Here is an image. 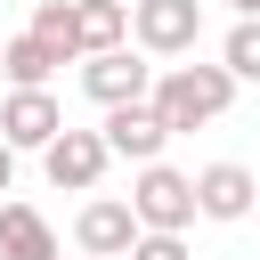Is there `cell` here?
Returning a JSON list of instances; mask_svg holds the SVG:
<instances>
[{"instance_id": "cell-1", "label": "cell", "mask_w": 260, "mask_h": 260, "mask_svg": "<svg viewBox=\"0 0 260 260\" xmlns=\"http://www.w3.org/2000/svg\"><path fill=\"white\" fill-rule=\"evenodd\" d=\"M228 98H236V81H228L219 65H162V73L146 81V106L162 114V130H171V138H179V130L219 122V114H228Z\"/></svg>"}, {"instance_id": "cell-2", "label": "cell", "mask_w": 260, "mask_h": 260, "mask_svg": "<svg viewBox=\"0 0 260 260\" xmlns=\"http://www.w3.org/2000/svg\"><path fill=\"white\" fill-rule=\"evenodd\" d=\"M130 219L138 228H195V187H187V171H171L162 154L154 162H138V179H130Z\"/></svg>"}, {"instance_id": "cell-3", "label": "cell", "mask_w": 260, "mask_h": 260, "mask_svg": "<svg viewBox=\"0 0 260 260\" xmlns=\"http://www.w3.org/2000/svg\"><path fill=\"white\" fill-rule=\"evenodd\" d=\"M130 41L146 57H187L203 41V0H130Z\"/></svg>"}, {"instance_id": "cell-4", "label": "cell", "mask_w": 260, "mask_h": 260, "mask_svg": "<svg viewBox=\"0 0 260 260\" xmlns=\"http://www.w3.org/2000/svg\"><path fill=\"white\" fill-rule=\"evenodd\" d=\"M73 65H81V89H89L98 106H122V98H146V81H154L146 49H130V41H114V49H89V57H73Z\"/></svg>"}, {"instance_id": "cell-5", "label": "cell", "mask_w": 260, "mask_h": 260, "mask_svg": "<svg viewBox=\"0 0 260 260\" xmlns=\"http://www.w3.org/2000/svg\"><path fill=\"white\" fill-rule=\"evenodd\" d=\"M106 162H114V154H106L98 130H65V122H57V138L41 146V171H49V187H65V195H89V187L106 179Z\"/></svg>"}, {"instance_id": "cell-6", "label": "cell", "mask_w": 260, "mask_h": 260, "mask_svg": "<svg viewBox=\"0 0 260 260\" xmlns=\"http://www.w3.org/2000/svg\"><path fill=\"white\" fill-rule=\"evenodd\" d=\"M98 138H106V154H122V162H154V154L171 146V130H162V114H154L146 98H122V106H106V122H98Z\"/></svg>"}, {"instance_id": "cell-7", "label": "cell", "mask_w": 260, "mask_h": 260, "mask_svg": "<svg viewBox=\"0 0 260 260\" xmlns=\"http://www.w3.org/2000/svg\"><path fill=\"white\" fill-rule=\"evenodd\" d=\"M57 122H65V114H57L49 81H41V89H8V98H0V138H8L16 154H41V146L57 138Z\"/></svg>"}, {"instance_id": "cell-8", "label": "cell", "mask_w": 260, "mask_h": 260, "mask_svg": "<svg viewBox=\"0 0 260 260\" xmlns=\"http://www.w3.org/2000/svg\"><path fill=\"white\" fill-rule=\"evenodd\" d=\"M187 187H195V211L203 219H244L252 195H260V179L244 162H203V171H187Z\"/></svg>"}, {"instance_id": "cell-9", "label": "cell", "mask_w": 260, "mask_h": 260, "mask_svg": "<svg viewBox=\"0 0 260 260\" xmlns=\"http://www.w3.org/2000/svg\"><path fill=\"white\" fill-rule=\"evenodd\" d=\"M130 236H138L130 203L89 187V203H81V219H73V244H81V252H98V260H122V252H130Z\"/></svg>"}, {"instance_id": "cell-10", "label": "cell", "mask_w": 260, "mask_h": 260, "mask_svg": "<svg viewBox=\"0 0 260 260\" xmlns=\"http://www.w3.org/2000/svg\"><path fill=\"white\" fill-rule=\"evenodd\" d=\"M0 260H57V228L32 203H0Z\"/></svg>"}, {"instance_id": "cell-11", "label": "cell", "mask_w": 260, "mask_h": 260, "mask_svg": "<svg viewBox=\"0 0 260 260\" xmlns=\"http://www.w3.org/2000/svg\"><path fill=\"white\" fill-rule=\"evenodd\" d=\"M130 41V0H73V49H114Z\"/></svg>"}, {"instance_id": "cell-12", "label": "cell", "mask_w": 260, "mask_h": 260, "mask_svg": "<svg viewBox=\"0 0 260 260\" xmlns=\"http://www.w3.org/2000/svg\"><path fill=\"white\" fill-rule=\"evenodd\" d=\"M0 73H8V89H41V81L57 73V57H49L32 32H16V41H0Z\"/></svg>"}, {"instance_id": "cell-13", "label": "cell", "mask_w": 260, "mask_h": 260, "mask_svg": "<svg viewBox=\"0 0 260 260\" xmlns=\"http://www.w3.org/2000/svg\"><path fill=\"white\" fill-rule=\"evenodd\" d=\"M32 41H41L57 65H73V57H81V49H73V0H41V8H32Z\"/></svg>"}, {"instance_id": "cell-14", "label": "cell", "mask_w": 260, "mask_h": 260, "mask_svg": "<svg viewBox=\"0 0 260 260\" xmlns=\"http://www.w3.org/2000/svg\"><path fill=\"white\" fill-rule=\"evenodd\" d=\"M219 73H228V81H260V24H252V16H236L228 49H219Z\"/></svg>"}, {"instance_id": "cell-15", "label": "cell", "mask_w": 260, "mask_h": 260, "mask_svg": "<svg viewBox=\"0 0 260 260\" xmlns=\"http://www.w3.org/2000/svg\"><path fill=\"white\" fill-rule=\"evenodd\" d=\"M122 260H195V252H187V236H179V228H138Z\"/></svg>"}, {"instance_id": "cell-16", "label": "cell", "mask_w": 260, "mask_h": 260, "mask_svg": "<svg viewBox=\"0 0 260 260\" xmlns=\"http://www.w3.org/2000/svg\"><path fill=\"white\" fill-rule=\"evenodd\" d=\"M8 187H16V146L0 138V195H8Z\"/></svg>"}, {"instance_id": "cell-17", "label": "cell", "mask_w": 260, "mask_h": 260, "mask_svg": "<svg viewBox=\"0 0 260 260\" xmlns=\"http://www.w3.org/2000/svg\"><path fill=\"white\" fill-rule=\"evenodd\" d=\"M228 8H236V16H260V0H228Z\"/></svg>"}]
</instances>
